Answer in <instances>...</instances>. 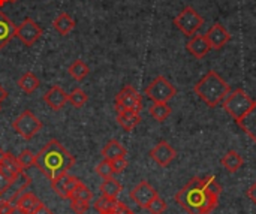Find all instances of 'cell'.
<instances>
[{
  "label": "cell",
  "mask_w": 256,
  "mask_h": 214,
  "mask_svg": "<svg viewBox=\"0 0 256 214\" xmlns=\"http://www.w3.org/2000/svg\"><path fill=\"white\" fill-rule=\"evenodd\" d=\"M220 192L216 177L192 178L176 195V201L189 214H210L218 207Z\"/></svg>",
  "instance_id": "6da1fadb"
},
{
  "label": "cell",
  "mask_w": 256,
  "mask_h": 214,
  "mask_svg": "<svg viewBox=\"0 0 256 214\" xmlns=\"http://www.w3.org/2000/svg\"><path fill=\"white\" fill-rule=\"evenodd\" d=\"M74 164L75 158L57 140H50L36 154V166L48 180L66 174Z\"/></svg>",
  "instance_id": "7a4b0ae2"
},
{
  "label": "cell",
  "mask_w": 256,
  "mask_h": 214,
  "mask_svg": "<svg viewBox=\"0 0 256 214\" xmlns=\"http://www.w3.org/2000/svg\"><path fill=\"white\" fill-rule=\"evenodd\" d=\"M194 92L206 105H208L210 108H214L219 104H224L231 88H230V84L216 70H208L195 84Z\"/></svg>",
  "instance_id": "3957f363"
},
{
  "label": "cell",
  "mask_w": 256,
  "mask_h": 214,
  "mask_svg": "<svg viewBox=\"0 0 256 214\" xmlns=\"http://www.w3.org/2000/svg\"><path fill=\"white\" fill-rule=\"evenodd\" d=\"M254 102L255 100H252V98L243 88H237L234 92H230V94L224 100V110L236 122H240L252 110Z\"/></svg>",
  "instance_id": "277c9868"
},
{
  "label": "cell",
  "mask_w": 256,
  "mask_h": 214,
  "mask_svg": "<svg viewBox=\"0 0 256 214\" xmlns=\"http://www.w3.org/2000/svg\"><path fill=\"white\" fill-rule=\"evenodd\" d=\"M177 94V88L162 75L156 76L147 87H146V96L153 102H162L168 104L174 96Z\"/></svg>",
  "instance_id": "5b68a950"
},
{
  "label": "cell",
  "mask_w": 256,
  "mask_h": 214,
  "mask_svg": "<svg viewBox=\"0 0 256 214\" xmlns=\"http://www.w3.org/2000/svg\"><path fill=\"white\" fill-rule=\"evenodd\" d=\"M14 130L24 140H32L36 134L40 132L42 129V122L30 111V110H24L12 123Z\"/></svg>",
  "instance_id": "8992f818"
},
{
  "label": "cell",
  "mask_w": 256,
  "mask_h": 214,
  "mask_svg": "<svg viewBox=\"0 0 256 214\" xmlns=\"http://www.w3.org/2000/svg\"><path fill=\"white\" fill-rule=\"evenodd\" d=\"M174 24L176 27L184 33L186 36H194L204 24V18L192 8V6H186L176 18H174Z\"/></svg>",
  "instance_id": "52a82bcc"
},
{
  "label": "cell",
  "mask_w": 256,
  "mask_h": 214,
  "mask_svg": "<svg viewBox=\"0 0 256 214\" xmlns=\"http://www.w3.org/2000/svg\"><path fill=\"white\" fill-rule=\"evenodd\" d=\"M116 110L117 111L130 110L140 112L142 110V98L138 93V90L132 86L123 87L116 96Z\"/></svg>",
  "instance_id": "ba28073f"
},
{
  "label": "cell",
  "mask_w": 256,
  "mask_h": 214,
  "mask_svg": "<svg viewBox=\"0 0 256 214\" xmlns=\"http://www.w3.org/2000/svg\"><path fill=\"white\" fill-rule=\"evenodd\" d=\"M32 183V178L28 176H26L24 172H21L16 178H14L12 182L8 183V186L0 192V200L8 201L10 204H15L16 200L24 194L26 188Z\"/></svg>",
  "instance_id": "9c48e42d"
},
{
  "label": "cell",
  "mask_w": 256,
  "mask_h": 214,
  "mask_svg": "<svg viewBox=\"0 0 256 214\" xmlns=\"http://www.w3.org/2000/svg\"><path fill=\"white\" fill-rule=\"evenodd\" d=\"M15 36L27 46H32L40 36H42V27L32 18H26L20 26H16Z\"/></svg>",
  "instance_id": "30bf717a"
},
{
  "label": "cell",
  "mask_w": 256,
  "mask_h": 214,
  "mask_svg": "<svg viewBox=\"0 0 256 214\" xmlns=\"http://www.w3.org/2000/svg\"><path fill=\"white\" fill-rule=\"evenodd\" d=\"M129 196L138 207L147 208V206L158 196V192L154 190V188L148 182L142 180L130 190Z\"/></svg>",
  "instance_id": "8fae6325"
},
{
  "label": "cell",
  "mask_w": 256,
  "mask_h": 214,
  "mask_svg": "<svg viewBox=\"0 0 256 214\" xmlns=\"http://www.w3.org/2000/svg\"><path fill=\"white\" fill-rule=\"evenodd\" d=\"M78 178L70 176V174H62L56 178L51 180V188L56 192V195H58L63 200H69L72 195V190L75 189V186L78 184Z\"/></svg>",
  "instance_id": "7c38bea8"
},
{
  "label": "cell",
  "mask_w": 256,
  "mask_h": 214,
  "mask_svg": "<svg viewBox=\"0 0 256 214\" xmlns=\"http://www.w3.org/2000/svg\"><path fill=\"white\" fill-rule=\"evenodd\" d=\"M176 156H177L176 150H174L166 141L158 142V144L152 148V152H150V158H152L159 166H162V168L168 166V165L176 159Z\"/></svg>",
  "instance_id": "4fadbf2b"
},
{
  "label": "cell",
  "mask_w": 256,
  "mask_h": 214,
  "mask_svg": "<svg viewBox=\"0 0 256 214\" xmlns=\"http://www.w3.org/2000/svg\"><path fill=\"white\" fill-rule=\"evenodd\" d=\"M206 38L213 50H220L230 42L231 34L220 22H216L208 28V32L206 33Z\"/></svg>",
  "instance_id": "5bb4252c"
},
{
  "label": "cell",
  "mask_w": 256,
  "mask_h": 214,
  "mask_svg": "<svg viewBox=\"0 0 256 214\" xmlns=\"http://www.w3.org/2000/svg\"><path fill=\"white\" fill-rule=\"evenodd\" d=\"M21 172H24V170L21 168L18 159H16L15 156H12L10 153H4L3 159L0 160V174H2L6 180L12 182V180L16 178Z\"/></svg>",
  "instance_id": "9a60e30c"
},
{
  "label": "cell",
  "mask_w": 256,
  "mask_h": 214,
  "mask_svg": "<svg viewBox=\"0 0 256 214\" xmlns=\"http://www.w3.org/2000/svg\"><path fill=\"white\" fill-rule=\"evenodd\" d=\"M44 102L52 110V111H60L66 104H68V93L58 87L54 86L51 87L45 94H44Z\"/></svg>",
  "instance_id": "2e32d148"
},
{
  "label": "cell",
  "mask_w": 256,
  "mask_h": 214,
  "mask_svg": "<svg viewBox=\"0 0 256 214\" xmlns=\"http://www.w3.org/2000/svg\"><path fill=\"white\" fill-rule=\"evenodd\" d=\"M186 48H188V51H189L194 57H196V58H202V57H206V56H207V52L212 50V46H210V44H208V40H207L206 34L194 36V38L188 42Z\"/></svg>",
  "instance_id": "e0dca14e"
},
{
  "label": "cell",
  "mask_w": 256,
  "mask_h": 214,
  "mask_svg": "<svg viewBox=\"0 0 256 214\" xmlns=\"http://www.w3.org/2000/svg\"><path fill=\"white\" fill-rule=\"evenodd\" d=\"M15 30L16 26L0 10V50L4 48L12 38H15Z\"/></svg>",
  "instance_id": "ac0fdd59"
},
{
  "label": "cell",
  "mask_w": 256,
  "mask_h": 214,
  "mask_svg": "<svg viewBox=\"0 0 256 214\" xmlns=\"http://www.w3.org/2000/svg\"><path fill=\"white\" fill-rule=\"evenodd\" d=\"M117 123L124 130H134L141 123V116H140V112L130 111V110L117 111Z\"/></svg>",
  "instance_id": "d6986e66"
},
{
  "label": "cell",
  "mask_w": 256,
  "mask_h": 214,
  "mask_svg": "<svg viewBox=\"0 0 256 214\" xmlns=\"http://www.w3.org/2000/svg\"><path fill=\"white\" fill-rule=\"evenodd\" d=\"M75 20L69 15V14H66V12H62V14H58L57 16H56V20L52 21V27H54V30L58 33V34H69L74 28H75Z\"/></svg>",
  "instance_id": "ffe728a7"
},
{
  "label": "cell",
  "mask_w": 256,
  "mask_h": 214,
  "mask_svg": "<svg viewBox=\"0 0 256 214\" xmlns=\"http://www.w3.org/2000/svg\"><path fill=\"white\" fill-rule=\"evenodd\" d=\"M126 153H128L126 148L117 140H110L102 148V156H104V159H108V160L126 158Z\"/></svg>",
  "instance_id": "44dd1931"
},
{
  "label": "cell",
  "mask_w": 256,
  "mask_h": 214,
  "mask_svg": "<svg viewBox=\"0 0 256 214\" xmlns=\"http://www.w3.org/2000/svg\"><path fill=\"white\" fill-rule=\"evenodd\" d=\"M237 123H238V126L242 128V130L246 132V134H248V135L256 142V100L254 102L252 110H250L240 122H237Z\"/></svg>",
  "instance_id": "7402d4cb"
},
{
  "label": "cell",
  "mask_w": 256,
  "mask_h": 214,
  "mask_svg": "<svg viewBox=\"0 0 256 214\" xmlns=\"http://www.w3.org/2000/svg\"><path fill=\"white\" fill-rule=\"evenodd\" d=\"M220 164L224 165V168H225L228 172L236 174V172H238V171L242 170V166H243V158H242L237 152L231 150V152H228V153L222 158Z\"/></svg>",
  "instance_id": "603a6c76"
},
{
  "label": "cell",
  "mask_w": 256,
  "mask_h": 214,
  "mask_svg": "<svg viewBox=\"0 0 256 214\" xmlns=\"http://www.w3.org/2000/svg\"><path fill=\"white\" fill-rule=\"evenodd\" d=\"M39 204H40V201H39L33 194H30V192L22 194V195L16 200V202H15V206L26 214L33 213V212L39 207Z\"/></svg>",
  "instance_id": "cb8c5ba5"
},
{
  "label": "cell",
  "mask_w": 256,
  "mask_h": 214,
  "mask_svg": "<svg viewBox=\"0 0 256 214\" xmlns=\"http://www.w3.org/2000/svg\"><path fill=\"white\" fill-rule=\"evenodd\" d=\"M123 190V186L116 180V178H105L104 183L100 184V192L104 196H108V198H112V200H117V196L122 194Z\"/></svg>",
  "instance_id": "d4e9b609"
},
{
  "label": "cell",
  "mask_w": 256,
  "mask_h": 214,
  "mask_svg": "<svg viewBox=\"0 0 256 214\" xmlns=\"http://www.w3.org/2000/svg\"><path fill=\"white\" fill-rule=\"evenodd\" d=\"M39 80H38V76L34 75V74H32V72H26L20 80H18V87L24 92V93H33V92H36V88L39 87Z\"/></svg>",
  "instance_id": "484cf974"
},
{
  "label": "cell",
  "mask_w": 256,
  "mask_h": 214,
  "mask_svg": "<svg viewBox=\"0 0 256 214\" xmlns=\"http://www.w3.org/2000/svg\"><path fill=\"white\" fill-rule=\"evenodd\" d=\"M68 72L69 75L76 80V81H82L88 74H90V69L88 66L82 62V60H75L69 68H68Z\"/></svg>",
  "instance_id": "4316f807"
},
{
  "label": "cell",
  "mask_w": 256,
  "mask_h": 214,
  "mask_svg": "<svg viewBox=\"0 0 256 214\" xmlns=\"http://www.w3.org/2000/svg\"><path fill=\"white\" fill-rule=\"evenodd\" d=\"M171 114V106L168 104H162V102H156L150 106V116L156 120V122H165Z\"/></svg>",
  "instance_id": "83f0119b"
},
{
  "label": "cell",
  "mask_w": 256,
  "mask_h": 214,
  "mask_svg": "<svg viewBox=\"0 0 256 214\" xmlns=\"http://www.w3.org/2000/svg\"><path fill=\"white\" fill-rule=\"evenodd\" d=\"M117 206V200L108 198V196H100L99 200H96V202L93 204L94 210H98V213H112V210Z\"/></svg>",
  "instance_id": "f1b7e54d"
},
{
  "label": "cell",
  "mask_w": 256,
  "mask_h": 214,
  "mask_svg": "<svg viewBox=\"0 0 256 214\" xmlns=\"http://www.w3.org/2000/svg\"><path fill=\"white\" fill-rule=\"evenodd\" d=\"M69 200H81V201H88V202H92L93 194L90 192V189H88L82 182H78V184H76L75 189L72 190V195H70Z\"/></svg>",
  "instance_id": "f546056e"
},
{
  "label": "cell",
  "mask_w": 256,
  "mask_h": 214,
  "mask_svg": "<svg viewBox=\"0 0 256 214\" xmlns=\"http://www.w3.org/2000/svg\"><path fill=\"white\" fill-rule=\"evenodd\" d=\"M87 100H88V96H87V93H86L84 90H81V88H75V90H72L70 94H68V102H69L72 106H75V108L84 106V104H87Z\"/></svg>",
  "instance_id": "4dcf8cb0"
},
{
  "label": "cell",
  "mask_w": 256,
  "mask_h": 214,
  "mask_svg": "<svg viewBox=\"0 0 256 214\" xmlns=\"http://www.w3.org/2000/svg\"><path fill=\"white\" fill-rule=\"evenodd\" d=\"M16 159H18V162H20V165H21L22 170H28V168H32V166L36 165V154L32 153L30 150L21 152L20 156H16Z\"/></svg>",
  "instance_id": "1f68e13d"
},
{
  "label": "cell",
  "mask_w": 256,
  "mask_h": 214,
  "mask_svg": "<svg viewBox=\"0 0 256 214\" xmlns=\"http://www.w3.org/2000/svg\"><path fill=\"white\" fill-rule=\"evenodd\" d=\"M94 170H96V174L100 176L104 180L105 178H111L114 176V171H112V166H111V160H108V159H104L102 162H99Z\"/></svg>",
  "instance_id": "d6a6232c"
},
{
  "label": "cell",
  "mask_w": 256,
  "mask_h": 214,
  "mask_svg": "<svg viewBox=\"0 0 256 214\" xmlns=\"http://www.w3.org/2000/svg\"><path fill=\"white\" fill-rule=\"evenodd\" d=\"M146 210L150 214H164L166 212V202L158 195V196L147 206Z\"/></svg>",
  "instance_id": "836d02e7"
},
{
  "label": "cell",
  "mask_w": 256,
  "mask_h": 214,
  "mask_svg": "<svg viewBox=\"0 0 256 214\" xmlns=\"http://www.w3.org/2000/svg\"><path fill=\"white\" fill-rule=\"evenodd\" d=\"M69 201H70V210L75 214L87 213L90 208L88 201H81V200H69Z\"/></svg>",
  "instance_id": "e575fe53"
},
{
  "label": "cell",
  "mask_w": 256,
  "mask_h": 214,
  "mask_svg": "<svg viewBox=\"0 0 256 214\" xmlns=\"http://www.w3.org/2000/svg\"><path fill=\"white\" fill-rule=\"evenodd\" d=\"M111 166H112L114 174H120V172H123L128 168V160H126V158H120V159L111 160Z\"/></svg>",
  "instance_id": "d590c367"
},
{
  "label": "cell",
  "mask_w": 256,
  "mask_h": 214,
  "mask_svg": "<svg viewBox=\"0 0 256 214\" xmlns=\"http://www.w3.org/2000/svg\"><path fill=\"white\" fill-rule=\"evenodd\" d=\"M130 212H132V210H130L126 204L117 201V206H116V208L112 210V214H129Z\"/></svg>",
  "instance_id": "8d00e7d4"
},
{
  "label": "cell",
  "mask_w": 256,
  "mask_h": 214,
  "mask_svg": "<svg viewBox=\"0 0 256 214\" xmlns=\"http://www.w3.org/2000/svg\"><path fill=\"white\" fill-rule=\"evenodd\" d=\"M12 207H14V206H12L10 202L0 200V214H9L10 213V210H12Z\"/></svg>",
  "instance_id": "74e56055"
},
{
  "label": "cell",
  "mask_w": 256,
  "mask_h": 214,
  "mask_svg": "<svg viewBox=\"0 0 256 214\" xmlns=\"http://www.w3.org/2000/svg\"><path fill=\"white\" fill-rule=\"evenodd\" d=\"M32 214H54V213H52L46 206H44V204L40 202V204H39V207H38V208H36V210H34Z\"/></svg>",
  "instance_id": "f35d334b"
},
{
  "label": "cell",
  "mask_w": 256,
  "mask_h": 214,
  "mask_svg": "<svg viewBox=\"0 0 256 214\" xmlns=\"http://www.w3.org/2000/svg\"><path fill=\"white\" fill-rule=\"evenodd\" d=\"M248 196L256 204V183H254V184L248 189Z\"/></svg>",
  "instance_id": "ab89813d"
},
{
  "label": "cell",
  "mask_w": 256,
  "mask_h": 214,
  "mask_svg": "<svg viewBox=\"0 0 256 214\" xmlns=\"http://www.w3.org/2000/svg\"><path fill=\"white\" fill-rule=\"evenodd\" d=\"M6 98H8V92L0 86V105H2V102H4V100H6Z\"/></svg>",
  "instance_id": "60d3db41"
},
{
  "label": "cell",
  "mask_w": 256,
  "mask_h": 214,
  "mask_svg": "<svg viewBox=\"0 0 256 214\" xmlns=\"http://www.w3.org/2000/svg\"><path fill=\"white\" fill-rule=\"evenodd\" d=\"M8 183H9V180H6V178H4V177L0 174V192H2V190H3V189L8 186Z\"/></svg>",
  "instance_id": "b9f144b4"
},
{
  "label": "cell",
  "mask_w": 256,
  "mask_h": 214,
  "mask_svg": "<svg viewBox=\"0 0 256 214\" xmlns=\"http://www.w3.org/2000/svg\"><path fill=\"white\" fill-rule=\"evenodd\" d=\"M9 214H26V213H24V212H21V210H20V208H18L16 206H14V207H12V210H10V213H9Z\"/></svg>",
  "instance_id": "7bdbcfd3"
},
{
  "label": "cell",
  "mask_w": 256,
  "mask_h": 214,
  "mask_svg": "<svg viewBox=\"0 0 256 214\" xmlns=\"http://www.w3.org/2000/svg\"><path fill=\"white\" fill-rule=\"evenodd\" d=\"M14 2H18V0H0V8L8 4V3H14Z\"/></svg>",
  "instance_id": "ee69618b"
},
{
  "label": "cell",
  "mask_w": 256,
  "mask_h": 214,
  "mask_svg": "<svg viewBox=\"0 0 256 214\" xmlns=\"http://www.w3.org/2000/svg\"><path fill=\"white\" fill-rule=\"evenodd\" d=\"M3 156H4V152H3V150H2V148H0V160H2V159H3Z\"/></svg>",
  "instance_id": "f6af8a7d"
},
{
  "label": "cell",
  "mask_w": 256,
  "mask_h": 214,
  "mask_svg": "<svg viewBox=\"0 0 256 214\" xmlns=\"http://www.w3.org/2000/svg\"><path fill=\"white\" fill-rule=\"evenodd\" d=\"M100 214H112V213H100Z\"/></svg>",
  "instance_id": "bcb514c9"
},
{
  "label": "cell",
  "mask_w": 256,
  "mask_h": 214,
  "mask_svg": "<svg viewBox=\"0 0 256 214\" xmlns=\"http://www.w3.org/2000/svg\"><path fill=\"white\" fill-rule=\"evenodd\" d=\"M129 214H135V213H134V212H130V213H129Z\"/></svg>",
  "instance_id": "7dc6e473"
},
{
  "label": "cell",
  "mask_w": 256,
  "mask_h": 214,
  "mask_svg": "<svg viewBox=\"0 0 256 214\" xmlns=\"http://www.w3.org/2000/svg\"><path fill=\"white\" fill-rule=\"evenodd\" d=\"M0 110H2V108H0Z\"/></svg>",
  "instance_id": "c3c4849f"
}]
</instances>
